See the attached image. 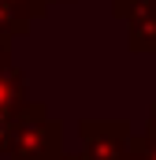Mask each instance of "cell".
<instances>
[{
	"label": "cell",
	"mask_w": 156,
	"mask_h": 160,
	"mask_svg": "<svg viewBox=\"0 0 156 160\" xmlns=\"http://www.w3.org/2000/svg\"><path fill=\"white\" fill-rule=\"evenodd\" d=\"M7 160H60L63 157V123L52 119L41 104H22L4 134L0 145Z\"/></svg>",
	"instance_id": "1"
},
{
	"label": "cell",
	"mask_w": 156,
	"mask_h": 160,
	"mask_svg": "<svg viewBox=\"0 0 156 160\" xmlns=\"http://www.w3.org/2000/svg\"><path fill=\"white\" fill-rule=\"evenodd\" d=\"M82 157L85 160H126L134 127L126 119H82Z\"/></svg>",
	"instance_id": "2"
},
{
	"label": "cell",
	"mask_w": 156,
	"mask_h": 160,
	"mask_svg": "<svg viewBox=\"0 0 156 160\" xmlns=\"http://www.w3.org/2000/svg\"><path fill=\"white\" fill-rule=\"evenodd\" d=\"M126 45L134 52H156V0H138L123 11Z\"/></svg>",
	"instance_id": "3"
},
{
	"label": "cell",
	"mask_w": 156,
	"mask_h": 160,
	"mask_svg": "<svg viewBox=\"0 0 156 160\" xmlns=\"http://www.w3.org/2000/svg\"><path fill=\"white\" fill-rule=\"evenodd\" d=\"M26 104V75L15 63H0V112L15 116Z\"/></svg>",
	"instance_id": "4"
},
{
	"label": "cell",
	"mask_w": 156,
	"mask_h": 160,
	"mask_svg": "<svg viewBox=\"0 0 156 160\" xmlns=\"http://www.w3.org/2000/svg\"><path fill=\"white\" fill-rule=\"evenodd\" d=\"M126 160H156V138H130V149H126Z\"/></svg>",
	"instance_id": "5"
},
{
	"label": "cell",
	"mask_w": 156,
	"mask_h": 160,
	"mask_svg": "<svg viewBox=\"0 0 156 160\" xmlns=\"http://www.w3.org/2000/svg\"><path fill=\"white\" fill-rule=\"evenodd\" d=\"M145 138H156V104L149 108V119H145V130H141Z\"/></svg>",
	"instance_id": "6"
},
{
	"label": "cell",
	"mask_w": 156,
	"mask_h": 160,
	"mask_svg": "<svg viewBox=\"0 0 156 160\" xmlns=\"http://www.w3.org/2000/svg\"><path fill=\"white\" fill-rule=\"evenodd\" d=\"M130 4H138V0H112V15H115V19H123V11H126Z\"/></svg>",
	"instance_id": "7"
},
{
	"label": "cell",
	"mask_w": 156,
	"mask_h": 160,
	"mask_svg": "<svg viewBox=\"0 0 156 160\" xmlns=\"http://www.w3.org/2000/svg\"><path fill=\"white\" fill-rule=\"evenodd\" d=\"M7 123H11V116H7V112H0V145H4V134H7Z\"/></svg>",
	"instance_id": "8"
},
{
	"label": "cell",
	"mask_w": 156,
	"mask_h": 160,
	"mask_svg": "<svg viewBox=\"0 0 156 160\" xmlns=\"http://www.w3.org/2000/svg\"><path fill=\"white\" fill-rule=\"evenodd\" d=\"M60 160H85V157H82V153H63Z\"/></svg>",
	"instance_id": "9"
},
{
	"label": "cell",
	"mask_w": 156,
	"mask_h": 160,
	"mask_svg": "<svg viewBox=\"0 0 156 160\" xmlns=\"http://www.w3.org/2000/svg\"><path fill=\"white\" fill-rule=\"evenodd\" d=\"M41 4H45V8H48V4H56V0H41Z\"/></svg>",
	"instance_id": "10"
}]
</instances>
